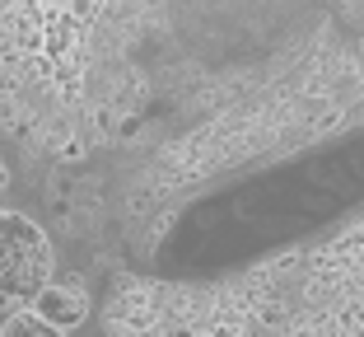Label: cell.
<instances>
[{
	"label": "cell",
	"instance_id": "cell-1",
	"mask_svg": "<svg viewBox=\"0 0 364 337\" xmlns=\"http://www.w3.org/2000/svg\"><path fill=\"white\" fill-rule=\"evenodd\" d=\"M52 286V244L23 211L0 207V309H28Z\"/></svg>",
	"mask_w": 364,
	"mask_h": 337
},
{
	"label": "cell",
	"instance_id": "cell-2",
	"mask_svg": "<svg viewBox=\"0 0 364 337\" xmlns=\"http://www.w3.org/2000/svg\"><path fill=\"white\" fill-rule=\"evenodd\" d=\"M0 337H65L61 323H52L47 314H38V309H14V314H5V323H0Z\"/></svg>",
	"mask_w": 364,
	"mask_h": 337
},
{
	"label": "cell",
	"instance_id": "cell-3",
	"mask_svg": "<svg viewBox=\"0 0 364 337\" xmlns=\"http://www.w3.org/2000/svg\"><path fill=\"white\" fill-rule=\"evenodd\" d=\"M322 5L332 10L336 28H341L346 38L360 47V56H364V0H322Z\"/></svg>",
	"mask_w": 364,
	"mask_h": 337
},
{
	"label": "cell",
	"instance_id": "cell-4",
	"mask_svg": "<svg viewBox=\"0 0 364 337\" xmlns=\"http://www.w3.org/2000/svg\"><path fill=\"white\" fill-rule=\"evenodd\" d=\"M80 295H70V291H56V286H47L43 291V300H38V314H47L52 323H75V318H85V305H75Z\"/></svg>",
	"mask_w": 364,
	"mask_h": 337
},
{
	"label": "cell",
	"instance_id": "cell-5",
	"mask_svg": "<svg viewBox=\"0 0 364 337\" xmlns=\"http://www.w3.org/2000/svg\"><path fill=\"white\" fill-rule=\"evenodd\" d=\"M0 174H5V164H0Z\"/></svg>",
	"mask_w": 364,
	"mask_h": 337
}]
</instances>
